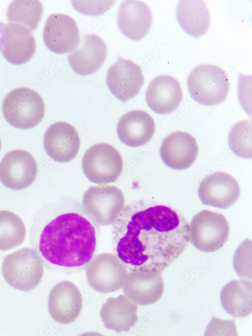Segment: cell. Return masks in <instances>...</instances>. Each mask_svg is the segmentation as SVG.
<instances>
[{
    "label": "cell",
    "mask_w": 252,
    "mask_h": 336,
    "mask_svg": "<svg viewBox=\"0 0 252 336\" xmlns=\"http://www.w3.org/2000/svg\"><path fill=\"white\" fill-rule=\"evenodd\" d=\"M251 283L234 280L222 289L220 302L224 310L233 317H245L251 313Z\"/></svg>",
    "instance_id": "obj_25"
},
{
    "label": "cell",
    "mask_w": 252,
    "mask_h": 336,
    "mask_svg": "<svg viewBox=\"0 0 252 336\" xmlns=\"http://www.w3.org/2000/svg\"><path fill=\"white\" fill-rule=\"evenodd\" d=\"M106 85L111 94L123 103L139 92L144 78L141 68L133 61L118 57L108 70Z\"/></svg>",
    "instance_id": "obj_11"
},
{
    "label": "cell",
    "mask_w": 252,
    "mask_h": 336,
    "mask_svg": "<svg viewBox=\"0 0 252 336\" xmlns=\"http://www.w3.org/2000/svg\"><path fill=\"white\" fill-rule=\"evenodd\" d=\"M176 16L181 29L195 38L204 35L209 29V11L203 1H180L176 8Z\"/></svg>",
    "instance_id": "obj_24"
},
{
    "label": "cell",
    "mask_w": 252,
    "mask_h": 336,
    "mask_svg": "<svg viewBox=\"0 0 252 336\" xmlns=\"http://www.w3.org/2000/svg\"><path fill=\"white\" fill-rule=\"evenodd\" d=\"M37 172L35 158L25 150L11 151L0 162V181L11 189L21 190L29 186L35 181Z\"/></svg>",
    "instance_id": "obj_10"
},
{
    "label": "cell",
    "mask_w": 252,
    "mask_h": 336,
    "mask_svg": "<svg viewBox=\"0 0 252 336\" xmlns=\"http://www.w3.org/2000/svg\"><path fill=\"white\" fill-rule=\"evenodd\" d=\"M182 92L178 81L169 75L155 77L146 92V101L149 108L159 114H167L180 104Z\"/></svg>",
    "instance_id": "obj_19"
},
{
    "label": "cell",
    "mask_w": 252,
    "mask_h": 336,
    "mask_svg": "<svg viewBox=\"0 0 252 336\" xmlns=\"http://www.w3.org/2000/svg\"><path fill=\"white\" fill-rule=\"evenodd\" d=\"M228 144L237 156L251 158V121L242 120L236 123L228 136Z\"/></svg>",
    "instance_id": "obj_28"
},
{
    "label": "cell",
    "mask_w": 252,
    "mask_h": 336,
    "mask_svg": "<svg viewBox=\"0 0 252 336\" xmlns=\"http://www.w3.org/2000/svg\"><path fill=\"white\" fill-rule=\"evenodd\" d=\"M113 1H73L72 6L78 12L88 16L103 14L114 4Z\"/></svg>",
    "instance_id": "obj_29"
},
{
    "label": "cell",
    "mask_w": 252,
    "mask_h": 336,
    "mask_svg": "<svg viewBox=\"0 0 252 336\" xmlns=\"http://www.w3.org/2000/svg\"><path fill=\"white\" fill-rule=\"evenodd\" d=\"M235 321L224 320L213 316L208 324L205 335H236L237 331Z\"/></svg>",
    "instance_id": "obj_30"
},
{
    "label": "cell",
    "mask_w": 252,
    "mask_h": 336,
    "mask_svg": "<svg viewBox=\"0 0 252 336\" xmlns=\"http://www.w3.org/2000/svg\"><path fill=\"white\" fill-rule=\"evenodd\" d=\"M25 225L20 217L8 211H0V250L6 251L21 244L26 237Z\"/></svg>",
    "instance_id": "obj_26"
},
{
    "label": "cell",
    "mask_w": 252,
    "mask_h": 336,
    "mask_svg": "<svg viewBox=\"0 0 252 336\" xmlns=\"http://www.w3.org/2000/svg\"><path fill=\"white\" fill-rule=\"evenodd\" d=\"M64 206L42 225L37 252L46 267L69 275L84 271L94 257L100 230L78 203Z\"/></svg>",
    "instance_id": "obj_2"
},
{
    "label": "cell",
    "mask_w": 252,
    "mask_h": 336,
    "mask_svg": "<svg viewBox=\"0 0 252 336\" xmlns=\"http://www.w3.org/2000/svg\"><path fill=\"white\" fill-rule=\"evenodd\" d=\"M1 149V139H0V151Z\"/></svg>",
    "instance_id": "obj_31"
},
{
    "label": "cell",
    "mask_w": 252,
    "mask_h": 336,
    "mask_svg": "<svg viewBox=\"0 0 252 336\" xmlns=\"http://www.w3.org/2000/svg\"><path fill=\"white\" fill-rule=\"evenodd\" d=\"M152 15L144 3L128 0L122 2L118 11L117 24L121 33L128 38L139 40L149 31Z\"/></svg>",
    "instance_id": "obj_22"
},
{
    "label": "cell",
    "mask_w": 252,
    "mask_h": 336,
    "mask_svg": "<svg viewBox=\"0 0 252 336\" xmlns=\"http://www.w3.org/2000/svg\"><path fill=\"white\" fill-rule=\"evenodd\" d=\"M187 86L191 97L197 103L213 106L227 97L229 80L226 72L213 64H201L190 74Z\"/></svg>",
    "instance_id": "obj_4"
},
{
    "label": "cell",
    "mask_w": 252,
    "mask_h": 336,
    "mask_svg": "<svg viewBox=\"0 0 252 336\" xmlns=\"http://www.w3.org/2000/svg\"><path fill=\"white\" fill-rule=\"evenodd\" d=\"M85 270L89 285L102 294L114 292L122 288L129 272L116 255L110 253L97 254Z\"/></svg>",
    "instance_id": "obj_9"
},
{
    "label": "cell",
    "mask_w": 252,
    "mask_h": 336,
    "mask_svg": "<svg viewBox=\"0 0 252 336\" xmlns=\"http://www.w3.org/2000/svg\"><path fill=\"white\" fill-rule=\"evenodd\" d=\"M122 191L112 185L90 186L83 194V208L99 225L113 224L124 207Z\"/></svg>",
    "instance_id": "obj_8"
},
{
    "label": "cell",
    "mask_w": 252,
    "mask_h": 336,
    "mask_svg": "<svg viewBox=\"0 0 252 336\" xmlns=\"http://www.w3.org/2000/svg\"><path fill=\"white\" fill-rule=\"evenodd\" d=\"M113 250L128 272H161L185 250L190 223L170 205L140 200L113 224Z\"/></svg>",
    "instance_id": "obj_1"
},
{
    "label": "cell",
    "mask_w": 252,
    "mask_h": 336,
    "mask_svg": "<svg viewBox=\"0 0 252 336\" xmlns=\"http://www.w3.org/2000/svg\"><path fill=\"white\" fill-rule=\"evenodd\" d=\"M43 13V6L38 1H14L9 5L7 18L11 23L23 25L35 30Z\"/></svg>",
    "instance_id": "obj_27"
},
{
    "label": "cell",
    "mask_w": 252,
    "mask_h": 336,
    "mask_svg": "<svg viewBox=\"0 0 252 336\" xmlns=\"http://www.w3.org/2000/svg\"><path fill=\"white\" fill-rule=\"evenodd\" d=\"M107 47L98 35L89 34L83 36L81 45L68 56L72 69L81 76L96 72L104 62Z\"/></svg>",
    "instance_id": "obj_20"
},
{
    "label": "cell",
    "mask_w": 252,
    "mask_h": 336,
    "mask_svg": "<svg viewBox=\"0 0 252 336\" xmlns=\"http://www.w3.org/2000/svg\"><path fill=\"white\" fill-rule=\"evenodd\" d=\"M123 164L119 151L107 143L91 146L86 150L82 160L85 176L96 184L115 182L122 171Z\"/></svg>",
    "instance_id": "obj_7"
},
{
    "label": "cell",
    "mask_w": 252,
    "mask_h": 336,
    "mask_svg": "<svg viewBox=\"0 0 252 336\" xmlns=\"http://www.w3.org/2000/svg\"><path fill=\"white\" fill-rule=\"evenodd\" d=\"M83 297L78 288L72 282L62 281L51 289L48 298V310L56 322L69 324L80 315Z\"/></svg>",
    "instance_id": "obj_13"
},
{
    "label": "cell",
    "mask_w": 252,
    "mask_h": 336,
    "mask_svg": "<svg viewBox=\"0 0 252 336\" xmlns=\"http://www.w3.org/2000/svg\"><path fill=\"white\" fill-rule=\"evenodd\" d=\"M2 53L13 64L28 61L36 49L35 38L26 27L15 23L4 24L2 27Z\"/></svg>",
    "instance_id": "obj_16"
},
{
    "label": "cell",
    "mask_w": 252,
    "mask_h": 336,
    "mask_svg": "<svg viewBox=\"0 0 252 336\" xmlns=\"http://www.w3.org/2000/svg\"><path fill=\"white\" fill-rule=\"evenodd\" d=\"M202 203L220 209L232 205L240 195L239 185L231 175L216 172L206 176L198 190Z\"/></svg>",
    "instance_id": "obj_14"
},
{
    "label": "cell",
    "mask_w": 252,
    "mask_h": 336,
    "mask_svg": "<svg viewBox=\"0 0 252 336\" xmlns=\"http://www.w3.org/2000/svg\"><path fill=\"white\" fill-rule=\"evenodd\" d=\"M2 273L10 286L28 291L35 288L41 281L43 263L35 250L24 248L5 257Z\"/></svg>",
    "instance_id": "obj_5"
},
{
    "label": "cell",
    "mask_w": 252,
    "mask_h": 336,
    "mask_svg": "<svg viewBox=\"0 0 252 336\" xmlns=\"http://www.w3.org/2000/svg\"><path fill=\"white\" fill-rule=\"evenodd\" d=\"M43 39L53 53L64 54L74 51L80 43L79 30L75 21L64 14H53L47 19Z\"/></svg>",
    "instance_id": "obj_12"
},
{
    "label": "cell",
    "mask_w": 252,
    "mask_h": 336,
    "mask_svg": "<svg viewBox=\"0 0 252 336\" xmlns=\"http://www.w3.org/2000/svg\"><path fill=\"white\" fill-rule=\"evenodd\" d=\"M198 150L197 141L192 136L177 131L163 140L160 155L162 162L168 167L183 170L188 168L195 161Z\"/></svg>",
    "instance_id": "obj_17"
},
{
    "label": "cell",
    "mask_w": 252,
    "mask_h": 336,
    "mask_svg": "<svg viewBox=\"0 0 252 336\" xmlns=\"http://www.w3.org/2000/svg\"><path fill=\"white\" fill-rule=\"evenodd\" d=\"M155 130L153 118L147 112L141 110L129 111L119 119L117 125V135L125 145L136 148L147 143Z\"/></svg>",
    "instance_id": "obj_21"
},
{
    "label": "cell",
    "mask_w": 252,
    "mask_h": 336,
    "mask_svg": "<svg viewBox=\"0 0 252 336\" xmlns=\"http://www.w3.org/2000/svg\"><path fill=\"white\" fill-rule=\"evenodd\" d=\"M138 306L125 295L108 298L102 305L100 316L105 328L117 333L127 332L138 320Z\"/></svg>",
    "instance_id": "obj_23"
},
{
    "label": "cell",
    "mask_w": 252,
    "mask_h": 336,
    "mask_svg": "<svg viewBox=\"0 0 252 336\" xmlns=\"http://www.w3.org/2000/svg\"><path fill=\"white\" fill-rule=\"evenodd\" d=\"M122 288L131 301L146 306L155 303L162 297L164 282L160 272H129Z\"/></svg>",
    "instance_id": "obj_18"
},
{
    "label": "cell",
    "mask_w": 252,
    "mask_h": 336,
    "mask_svg": "<svg viewBox=\"0 0 252 336\" xmlns=\"http://www.w3.org/2000/svg\"><path fill=\"white\" fill-rule=\"evenodd\" d=\"M43 146L47 154L59 163L69 162L78 155L80 139L71 124L58 121L51 124L45 132Z\"/></svg>",
    "instance_id": "obj_15"
},
{
    "label": "cell",
    "mask_w": 252,
    "mask_h": 336,
    "mask_svg": "<svg viewBox=\"0 0 252 336\" xmlns=\"http://www.w3.org/2000/svg\"><path fill=\"white\" fill-rule=\"evenodd\" d=\"M2 112L10 125L27 129L33 128L41 121L45 114V105L37 92L21 87L7 94L3 101Z\"/></svg>",
    "instance_id": "obj_3"
},
{
    "label": "cell",
    "mask_w": 252,
    "mask_h": 336,
    "mask_svg": "<svg viewBox=\"0 0 252 336\" xmlns=\"http://www.w3.org/2000/svg\"><path fill=\"white\" fill-rule=\"evenodd\" d=\"M229 223L222 214L202 210L196 214L190 224V238L192 244L204 252L216 251L229 239Z\"/></svg>",
    "instance_id": "obj_6"
}]
</instances>
